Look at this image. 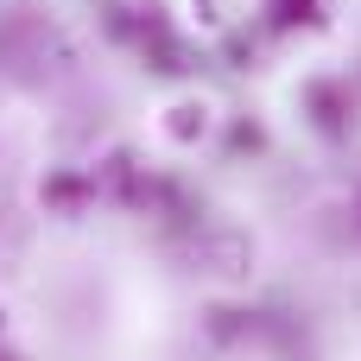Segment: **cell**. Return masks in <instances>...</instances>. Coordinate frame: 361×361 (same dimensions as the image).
<instances>
[{
	"instance_id": "6da1fadb",
	"label": "cell",
	"mask_w": 361,
	"mask_h": 361,
	"mask_svg": "<svg viewBox=\"0 0 361 361\" xmlns=\"http://www.w3.org/2000/svg\"><path fill=\"white\" fill-rule=\"evenodd\" d=\"M140 51L152 57V70H165V76H178V70H190V57H184V44L159 25V19H146V32H140Z\"/></svg>"
},
{
	"instance_id": "7a4b0ae2",
	"label": "cell",
	"mask_w": 361,
	"mask_h": 361,
	"mask_svg": "<svg viewBox=\"0 0 361 361\" xmlns=\"http://www.w3.org/2000/svg\"><path fill=\"white\" fill-rule=\"evenodd\" d=\"M203 273H222V279H235V273H247V260H254V247L241 241V235H216V241H203Z\"/></svg>"
},
{
	"instance_id": "3957f363",
	"label": "cell",
	"mask_w": 361,
	"mask_h": 361,
	"mask_svg": "<svg viewBox=\"0 0 361 361\" xmlns=\"http://www.w3.org/2000/svg\"><path fill=\"white\" fill-rule=\"evenodd\" d=\"M305 102H311V114H317L324 133H349V108H343V89L336 82H311Z\"/></svg>"
},
{
	"instance_id": "277c9868",
	"label": "cell",
	"mask_w": 361,
	"mask_h": 361,
	"mask_svg": "<svg viewBox=\"0 0 361 361\" xmlns=\"http://www.w3.org/2000/svg\"><path fill=\"white\" fill-rule=\"evenodd\" d=\"M203 127H209V108H203V102H178L171 121H165L171 140H203Z\"/></svg>"
},
{
	"instance_id": "5b68a950",
	"label": "cell",
	"mask_w": 361,
	"mask_h": 361,
	"mask_svg": "<svg viewBox=\"0 0 361 361\" xmlns=\"http://www.w3.org/2000/svg\"><path fill=\"white\" fill-rule=\"evenodd\" d=\"M267 19L273 25H311L317 19V0H267Z\"/></svg>"
},
{
	"instance_id": "8992f818",
	"label": "cell",
	"mask_w": 361,
	"mask_h": 361,
	"mask_svg": "<svg viewBox=\"0 0 361 361\" xmlns=\"http://www.w3.org/2000/svg\"><path fill=\"white\" fill-rule=\"evenodd\" d=\"M44 197H51V203H82V184H70V178H57V184H51Z\"/></svg>"
}]
</instances>
